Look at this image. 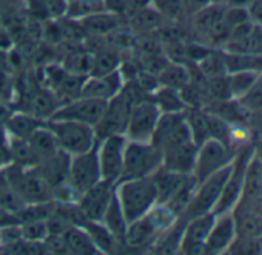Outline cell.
<instances>
[{
    "instance_id": "1",
    "label": "cell",
    "mask_w": 262,
    "mask_h": 255,
    "mask_svg": "<svg viewBox=\"0 0 262 255\" xmlns=\"http://www.w3.org/2000/svg\"><path fill=\"white\" fill-rule=\"evenodd\" d=\"M114 192L128 223L147 215L158 204V192L151 176L119 181L114 186Z\"/></svg>"
},
{
    "instance_id": "2",
    "label": "cell",
    "mask_w": 262,
    "mask_h": 255,
    "mask_svg": "<svg viewBox=\"0 0 262 255\" xmlns=\"http://www.w3.org/2000/svg\"><path fill=\"white\" fill-rule=\"evenodd\" d=\"M2 175L14 190V193L25 203H42L53 200V189L39 176L33 166H22L11 163L2 169Z\"/></svg>"
},
{
    "instance_id": "3",
    "label": "cell",
    "mask_w": 262,
    "mask_h": 255,
    "mask_svg": "<svg viewBox=\"0 0 262 255\" xmlns=\"http://www.w3.org/2000/svg\"><path fill=\"white\" fill-rule=\"evenodd\" d=\"M45 125L54 135L59 149L70 156L88 152L97 143L94 127L88 124L65 119H47Z\"/></svg>"
},
{
    "instance_id": "4",
    "label": "cell",
    "mask_w": 262,
    "mask_h": 255,
    "mask_svg": "<svg viewBox=\"0 0 262 255\" xmlns=\"http://www.w3.org/2000/svg\"><path fill=\"white\" fill-rule=\"evenodd\" d=\"M161 166L162 152L153 143L128 141L123 153V167L119 181L151 176Z\"/></svg>"
},
{
    "instance_id": "5",
    "label": "cell",
    "mask_w": 262,
    "mask_h": 255,
    "mask_svg": "<svg viewBox=\"0 0 262 255\" xmlns=\"http://www.w3.org/2000/svg\"><path fill=\"white\" fill-rule=\"evenodd\" d=\"M253 153H254V150L251 147H245V149H242V152L234 155L230 175H228V178L224 184V189L221 192V197L213 209L214 215H222V213L231 212L233 207L239 203V200L242 197L247 164Z\"/></svg>"
},
{
    "instance_id": "6",
    "label": "cell",
    "mask_w": 262,
    "mask_h": 255,
    "mask_svg": "<svg viewBox=\"0 0 262 255\" xmlns=\"http://www.w3.org/2000/svg\"><path fill=\"white\" fill-rule=\"evenodd\" d=\"M159 116H161V110L151 101V97L136 102L133 108H131L128 117L125 138L128 141H136V143H151Z\"/></svg>"
},
{
    "instance_id": "7",
    "label": "cell",
    "mask_w": 262,
    "mask_h": 255,
    "mask_svg": "<svg viewBox=\"0 0 262 255\" xmlns=\"http://www.w3.org/2000/svg\"><path fill=\"white\" fill-rule=\"evenodd\" d=\"M231 170V164L222 167L221 170L214 172L213 175H210L208 178H205L204 181H201L198 184V189L194 192V197L188 206V209L185 210L184 217L185 220L198 217V215H204V213H213V209L221 197V192L224 189V184L230 175Z\"/></svg>"
},
{
    "instance_id": "8",
    "label": "cell",
    "mask_w": 262,
    "mask_h": 255,
    "mask_svg": "<svg viewBox=\"0 0 262 255\" xmlns=\"http://www.w3.org/2000/svg\"><path fill=\"white\" fill-rule=\"evenodd\" d=\"M126 143L128 140L125 138V135H111L97 140L96 152H97L100 176L103 181L111 183L114 186L119 181L123 167V153H125Z\"/></svg>"
},
{
    "instance_id": "9",
    "label": "cell",
    "mask_w": 262,
    "mask_h": 255,
    "mask_svg": "<svg viewBox=\"0 0 262 255\" xmlns=\"http://www.w3.org/2000/svg\"><path fill=\"white\" fill-rule=\"evenodd\" d=\"M234 155L231 147L224 146L222 143L216 140H207L204 144L198 147L196 163L193 169V175L198 180V183L204 181L214 172L221 170L222 167L233 163Z\"/></svg>"
},
{
    "instance_id": "10",
    "label": "cell",
    "mask_w": 262,
    "mask_h": 255,
    "mask_svg": "<svg viewBox=\"0 0 262 255\" xmlns=\"http://www.w3.org/2000/svg\"><path fill=\"white\" fill-rule=\"evenodd\" d=\"M99 181H102L99 161H97V152L96 146L90 149L88 152L73 155L70 160V173H68V184L82 195L93 186H96Z\"/></svg>"
},
{
    "instance_id": "11",
    "label": "cell",
    "mask_w": 262,
    "mask_h": 255,
    "mask_svg": "<svg viewBox=\"0 0 262 255\" xmlns=\"http://www.w3.org/2000/svg\"><path fill=\"white\" fill-rule=\"evenodd\" d=\"M106 102L108 101L79 96L76 99L60 104L48 119L76 121V122H82V124H88V125L94 127L97 124V121L100 119Z\"/></svg>"
},
{
    "instance_id": "12",
    "label": "cell",
    "mask_w": 262,
    "mask_h": 255,
    "mask_svg": "<svg viewBox=\"0 0 262 255\" xmlns=\"http://www.w3.org/2000/svg\"><path fill=\"white\" fill-rule=\"evenodd\" d=\"M214 213H204L185 221L179 252L182 253H207L205 241L214 223Z\"/></svg>"
},
{
    "instance_id": "13",
    "label": "cell",
    "mask_w": 262,
    "mask_h": 255,
    "mask_svg": "<svg viewBox=\"0 0 262 255\" xmlns=\"http://www.w3.org/2000/svg\"><path fill=\"white\" fill-rule=\"evenodd\" d=\"M114 193V184L106 181H99L96 186L83 192L77 200V209L85 220L102 221V217L111 201Z\"/></svg>"
},
{
    "instance_id": "14",
    "label": "cell",
    "mask_w": 262,
    "mask_h": 255,
    "mask_svg": "<svg viewBox=\"0 0 262 255\" xmlns=\"http://www.w3.org/2000/svg\"><path fill=\"white\" fill-rule=\"evenodd\" d=\"M125 79L120 73V70H116L108 74L102 76H86L80 90V96L100 99V101H110L114 97L123 87Z\"/></svg>"
},
{
    "instance_id": "15",
    "label": "cell",
    "mask_w": 262,
    "mask_h": 255,
    "mask_svg": "<svg viewBox=\"0 0 262 255\" xmlns=\"http://www.w3.org/2000/svg\"><path fill=\"white\" fill-rule=\"evenodd\" d=\"M236 237H237V232H236V224H234V218L231 212L216 215L211 230L205 241L207 253L227 252V249L230 247V244L234 241Z\"/></svg>"
},
{
    "instance_id": "16",
    "label": "cell",
    "mask_w": 262,
    "mask_h": 255,
    "mask_svg": "<svg viewBox=\"0 0 262 255\" xmlns=\"http://www.w3.org/2000/svg\"><path fill=\"white\" fill-rule=\"evenodd\" d=\"M70 160L71 156L62 150L54 153L53 156L37 163L33 169L39 173V176L54 190L60 184L68 181L70 173Z\"/></svg>"
},
{
    "instance_id": "17",
    "label": "cell",
    "mask_w": 262,
    "mask_h": 255,
    "mask_svg": "<svg viewBox=\"0 0 262 255\" xmlns=\"http://www.w3.org/2000/svg\"><path fill=\"white\" fill-rule=\"evenodd\" d=\"M159 235H161L159 230L153 226L148 217L144 215L135 221L128 223L123 246L131 247V249H142V247L150 249Z\"/></svg>"
},
{
    "instance_id": "18",
    "label": "cell",
    "mask_w": 262,
    "mask_h": 255,
    "mask_svg": "<svg viewBox=\"0 0 262 255\" xmlns=\"http://www.w3.org/2000/svg\"><path fill=\"white\" fill-rule=\"evenodd\" d=\"M83 27L86 36H97V37H106L117 28L123 27V16H119L111 11H99L96 14H91L82 21H79Z\"/></svg>"
},
{
    "instance_id": "19",
    "label": "cell",
    "mask_w": 262,
    "mask_h": 255,
    "mask_svg": "<svg viewBox=\"0 0 262 255\" xmlns=\"http://www.w3.org/2000/svg\"><path fill=\"white\" fill-rule=\"evenodd\" d=\"M191 176V173H178L164 169L162 166L151 175V180L156 186L158 192V203L165 204Z\"/></svg>"
},
{
    "instance_id": "20",
    "label": "cell",
    "mask_w": 262,
    "mask_h": 255,
    "mask_svg": "<svg viewBox=\"0 0 262 255\" xmlns=\"http://www.w3.org/2000/svg\"><path fill=\"white\" fill-rule=\"evenodd\" d=\"M43 124V119L37 117L31 111H17L8 114L4 122L5 133L20 140H28L39 127Z\"/></svg>"
},
{
    "instance_id": "21",
    "label": "cell",
    "mask_w": 262,
    "mask_h": 255,
    "mask_svg": "<svg viewBox=\"0 0 262 255\" xmlns=\"http://www.w3.org/2000/svg\"><path fill=\"white\" fill-rule=\"evenodd\" d=\"M28 144H30V150L33 155V166H36L37 163H40L50 156H53L54 153H57L60 150L54 135L45 125V121L39 129L28 138Z\"/></svg>"
},
{
    "instance_id": "22",
    "label": "cell",
    "mask_w": 262,
    "mask_h": 255,
    "mask_svg": "<svg viewBox=\"0 0 262 255\" xmlns=\"http://www.w3.org/2000/svg\"><path fill=\"white\" fill-rule=\"evenodd\" d=\"M80 226L86 230L91 241L97 247L99 253H116L120 249V244L102 221L85 220Z\"/></svg>"
},
{
    "instance_id": "23",
    "label": "cell",
    "mask_w": 262,
    "mask_h": 255,
    "mask_svg": "<svg viewBox=\"0 0 262 255\" xmlns=\"http://www.w3.org/2000/svg\"><path fill=\"white\" fill-rule=\"evenodd\" d=\"M102 223L106 226V229L114 235V238L117 240V243L120 244V247L123 246V241H125V232H126V227H128V221L120 209V204L117 201V197H116V192L113 193L111 197V201L102 217Z\"/></svg>"
},
{
    "instance_id": "24",
    "label": "cell",
    "mask_w": 262,
    "mask_h": 255,
    "mask_svg": "<svg viewBox=\"0 0 262 255\" xmlns=\"http://www.w3.org/2000/svg\"><path fill=\"white\" fill-rule=\"evenodd\" d=\"M91 54H93V65H91V73H90L91 76H102V74L113 73L119 70L122 64L119 51L110 47L108 44H105L102 48H99L97 51Z\"/></svg>"
},
{
    "instance_id": "25",
    "label": "cell",
    "mask_w": 262,
    "mask_h": 255,
    "mask_svg": "<svg viewBox=\"0 0 262 255\" xmlns=\"http://www.w3.org/2000/svg\"><path fill=\"white\" fill-rule=\"evenodd\" d=\"M63 238H65L70 253H74V255H97L99 253L97 247L94 246L90 235L82 226H77V224L71 226L63 233Z\"/></svg>"
},
{
    "instance_id": "26",
    "label": "cell",
    "mask_w": 262,
    "mask_h": 255,
    "mask_svg": "<svg viewBox=\"0 0 262 255\" xmlns=\"http://www.w3.org/2000/svg\"><path fill=\"white\" fill-rule=\"evenodd\" d=\"M227 73L233 71H253L262 73V53H225Z\"/></svg>"
},
{
    "instance_id": "27",
    "label": "cell",
    "mask_w": 262,
    "mask_h": 255,
    "mask_svg": "<svg viewBox=\"0 0 262 255\" xmlns=\"http://www.w3.org/2000/svg\"><path fill=\"white\" fill-rule=\"evenodd\" d=\"M162 16L150 5L144 10H139L133 14L128 16V28L136 33H148V31H155L158 28H161L162 25Z\"/></svg>"
},
{
    "instance_id": "28",
    "label": "cell",
    "mask_w": 262,
    "mask_h": 255,
    "mask_svg": "<svg viewBox=\"0 0 262 255\" xmlns=\"http://www.w3.org/2000/svg\"><path fill=\"white\" fill-rule=\"evenodd\" d=\"M150 97L158 105L161 113H178V111H185L187 110V105L182 101V96H181L179 90L159 85L150 94Z\"/></svg>"
},
{
    "instance_id": "29",
    "label": "cell",
    "mask_w": 262,
    "mask_h": 255,
    "mask_svg": "<svg viewBox=\"0 0 262 255\" xmlns=\"http://www.w3.org/2000/svg\"><path fill=\"white\" fill-rule=\"evenodd\" d=\"M185 121L190 130L191 141L199 147L204 144L207 140H210L208 135V125H207V117H205V110L201 107H190L185 110Z\"/></svg>"
},
{
    "instance_id": "30",
    "label": "cell",
    "mask_w": 262,
    "mask_h": 255,
    "mask_svg": "<svg viewBox=\"0 0 262 255\" xmlns=\"http://www.w3.org/2000/svg\"><path fill=\"white\" fill-rule=\"evenodd\" d=\"M159 84L162 87H170L174 90H181L190 82V74L188 70L184 64L179 62H168L162 71L158 74Z\"/></svg>"
},
{
    "instance_id": "31",
    "label": "cell",
    "mask_w": 262,
    "mask_h": 255,
    "mask_svg": "<svg viewBox=\"0 0 262 255\" xmlns=\"http://www.w3.org/2000/svg\"><path fill=\"white\" fill-rule=\"evenodd\" d=\"M207 125H208V135L211 140H216L222 143L227 147H231V127L230 122L224 117H221L216 113H211L205 110Z\"/></svg>"
},
{
    "instance_id": "32",
    "label": "cell",
    "mask_w": 262,
    "mask_h": 255,
    "mask_svg": "<svg viewBox=\"0 0 262 255\" xmlns=\"http://www.w3.org/2000/svg\"><path fill=\"white\" fill-rule=\"evenodd\" d=\"M199 70L207 79L217 77V76H225L227 74V67H225V59L224 53H216V51H207V54L199 59L198 62Z\"/></svg>"
},
{
    "instance_id": "33",
    "label": "cell",
    "mask_w": 262,
    "mask_h": 255,
    "mask_svg": "<svg viewBox=\"0 0 262 255\" xmlns=\"http://www.w3.org/2000/svg\"><path fill=\"white\" fill-rule=\"evenodd\" d=\"M262 74V73H260ZM259 73L253 71H233L227 73V82L233 99H239L257 79Z\"/></svg>"
},
{
    "instance_id": "34",
    "label": "cell",
    "mask_w": 262,
    "mask_h": 255,
    "mask_svg": "<svg viewBox=\"0 0 262 255\" xmlns=\"http://www.w3.org/2000/svg\"><path fill=\"white\" fill-rule=\"evenodd\" d=\"M236 101L245 110L262 111V74H259L254 84Z\"/></svg>"
},
{
    "instance_id": "35",
    "label": "cell",
    "mask_w": 262,
    "mask_h": 255,
    "mask_svg": "<svg viewBox=\"0 0 262 255\" xmlns=\"http://www.w3.org/2000/svg\"><path fill=\"white\" fill-rule=\"evenodd\" d=\"M151 7L170 22L179 21L185 13L182 0H151Z\"/></svg>"
},
{
    "instance_id": "36",
    "label": "cell",
    "mask_w": 262,
    "mask_h": 255,
    "mask_svg": "<svg viewBox=\"0 0 262 255\" xmlns=\"http://www.w3.org/2000/svg\"><path fill=\"white\" fill-rule=\"evenodd\" d=\"M20 232H22V238L25 241H31V243H40L47 238L48 232V226L47 221H28V223H20Z\"/></svg>"
},
{
    "instance_id": "37",
    "label": "cell",
    "mask_w": 262,
    "mask_h": 255,
    "mask_svg": "<svg viewBox=\"0 0 262 255\" xmlns=\"http://www.w3.org/2000/svg\"><path fill=\"white\" fill-rule=\"evenodd\" d=\"M205 91L214 101H231L233 99L231 97V93H230V88H228L227 74L225 76H217V77L207 79Z\"/></svg>"
},
{
    "instance_id": "38",
    "label": "cell",
    "mask_w": 262,
    "mask_h": 255,
    "mask_svg": "<svg viewBox=\"0 0 262 255\" xmlns=\"http://www.w3.org/2000/svg\"><path fill=\"white\" fill-rule=\"evenodd\" d=\"M42 244H43L47 253H70L63 235L48 233L47 238L42 241Z\"/></svg>"
},
{
    "instance_id": "39",
    "label": "cell",
    "mask_w": 262,
    "mask_h": 255,
    "mask_svg": "<svg viewBox=\"0 0 262 255\" xmlns=\"http://www.w3.org/2000/svg\"><path fill=\"white\" fill-rule=\"evenodd\" d=\"M13 94V79L7 70L0 67V101H7Z\"/></svg>"
},
{
    "instance_id": "40",
    "label": "cell",
    "mask_w": 262,
    "mask_h": 255,
    "mask_svg": "<svg viewBox=\"0 0 262 255\" xmlns=\"http://www.w3.org/2000/svg\"><path fill=\"white\" fill-rule=\"evenodd\" d=\"M247 10H248L251 22L262 27V0H251V4L248 5Z\"/></svg>"
},
{
    "instance_id": "41",
    "label": "cell",
    "mask_w": 262,
    "mask_h": 255,
    "mask_svg": "<svg viewBox=\"0 0 262 255\" xmlns=\"http://www.w3.org/2000/svg\"><path fill=\"white\" fill-rule=\"evenodd\" d=\"M11 224H20L17 215L0 206V229L5 227V226H11Z\"/></svg>"
},
{
    "instance_id": "42",
    "label": "cell",
    "mask_w": 262,
    "mask_h": 255,
    "mask_svg": "<svg viewBox=\"0 0 262 255\" xmlns=\"http://www.w3.org/2000/svg\"><path fill=\"white\" fill-rule=\"evenodd\" d=\"M11 48H14V39H13L10 30L0 27V53L10 51Z\"/></svg>"
},
{
    "instance_id": "43",
    "label": "cell",
    "mask_w": 262,
    "mask_h": 255,
    "mask_svg": "<svg viewBox=\"0 0 262 255\" xmlns=\"http://www.w3.org/2000/svg\"><path fill=\"white\" fill-rule=\"evenodd\" d=\"M106 11L116 13L125 17V0H102Z\"/></svg>"
},
{
    "instance_id": "44",
    "label": "cell",
    "mask_w": 262,
    "mask_h": 255,
    "mask_svg": "<svg viewBox=\"0 0 262 255\" xmlns=\"http://www.w3.org/2000/svg\"><path fill=\"white\" fill-rule=\"evenodd\" d=\"M184 2V8L185 13H198L199 10H202L204 7L210 5L211 0H182Z\"/></svg>"
},
{
    "instance_id": "45",
    "label": "cell",
    "mask_w": 262,
    "mask_h": 255,
    "mask_svg": "<svg viewBox=\"0 0 262 255\" xmlns=\"http://www.w3.org/2000/svg\"><path fill=\"white\" fill-rule=\"evenodd\" d=\"M256 34H257L259 41L262 42V27L260 25H256Z\"/></svg>"
},
{
    "instance_id": "46",
    "label": "cell",
    "mask_w": 262,
    "mask_h": 255,
    "mask_svg": "<svg viewBox=\"0 0 262 255\" xmlns=\"http://www.w3.org/2000/svg\"><path fill=\"white\" fill-rule=\"evenodd\" d=\"M211 4H219V5H227L228 0H211Z\"/></svg>"
},
{
    "instance_id": "47",
    "label": "cell",
    "mask_w": 262,
    "mask_h": 255,
    "mask_svg": "<svg viewBox=\"0 0 262 255\" xmlns=\"http://www.w3.org/2000/svg\"><path fill=\"white\" fill-rule=\"evenodd\" d=\"M4 25V16H2V13H0V27Z\"/></svg>"
}]
</instances>
